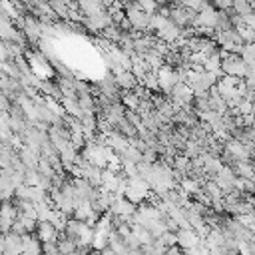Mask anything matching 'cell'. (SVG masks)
<instances>
[{"mask_svg": "<svg viewBox=\"0 0 255 255\" xmlns=\"http://www.w3.org/2000/svg\"><path fill=\"white\" fill-rule=\"evenodd\" d=\"M36 235L42 243H56L58 237H60V231L50 223V221H38V227H36Z\"/></svg>", "mask_w": 255, "mask_h": 255, "instance_id": "7a4b0ae2", "label": "cell"}, {"mask_svg": "<svg viewBox=\"0 0 255 255\" xmlns=\"http://www.w3.org/2000/svg\"><path fill=\"white\" fill-rule=\"evenodd\" d=\"M176 235H178V245H180L182 249H193V247H197V245L201 243V239H203V237H201L195 229H191V227L178 229Z\"/></svg>", "mask_w": 255, "mask_h": 255, "instance_id": "6da1fadb", "label": "cell"}]
</instances>
